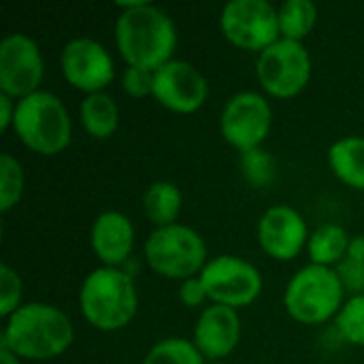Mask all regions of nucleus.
<instances>
[{
	"label": "nucleus",
	"mask_w": 364,
	"mask_h": 364,
	"mask_svg": "<svg viewBox=\"0 0 364 364\" xmlns=\"http://www.w3.org/2000/svg\"><path fill=\"white\" fill-rule=\"evenodd\" d=\"M124 11L115 21V43L128 66L156 73L171 62L177 47V30L166 11L147 2H117Z\"/></svg>",
	"instance_id": "obj_1"
},
{
	"label": "nucleus",
	"mask_w": 364,
	"mask_h": 364,
	"mask_svg": "<svg viewBox=\"0 0 364 364\" xmlns=\"http://www.w3.org/2000/svg\"><path fill=\"white\" fill-rule=\"evenodd\" d=\"M73 337V322L60 307L26 303L6 318L0 348L26 360H49L64 354Z\"/></svg>",
	"instance_id": "obj_2"
},
{
	"label": "nucleus",
	"mask_w": 364,
	"mask_h": 364,
	"mask_svg": "<svg viewBox=\"0 0 364 364\" xmlns=\"http://www.w3.org/2000/svg\"><path fill=\"white\" fill-rule=\"evenodd\" d=\"M79 307L83 318L98 331L111 333L124 328L139 309L132 275L117 267L94 269L79 290Z\"/></svg>",
	"instance_id": "obj_3"
},
{
	"label": "nucleus",
	"mask_w": 364,
	"mask_h": 364,
	"mask_svg": "<svg viewBox=\"0 0 364 364\" xmlns=\"http://www.w3.org/2000/svg\"><path fill=\"white\" fill-rule=\"evenodd\" d=\"M13 128L19 141L41 156L60 154L70 143L73 130L64 102L43 90L17 100Z\"/></svg>",
	"instance_id": "obj_4"
},
{
	"label": "nucleus",
	"mask_w": 364,
	"mask_h": 364,
	"mask_svg": "<svg viewBox=\"0 0 364 364\" xmlns=\"http://www.w3.org/2000/svg\"><path fill=\"white\" fill-rule=\"evenodd\" d=\"M343 284L331 267L309 264L292 275L284 292L286 311L303 324H322L343 307Z\"/></svg>",
	"instance_id": "obj_5"
},
{
	"label": "nucleus",
	"mask_w": 364,
	"mask_h": 364,
	"mask_svg": "<svg viewBox=\"0 0 364 364\" xmlns=\"http://www.w3.org/2000/svg\"><path fill=\"white\" fill-rule=\"evenodd\" d=\"M145 260L162 277L192 279L207 264L205 239L190 226L171 224L156 228L145 241Z\"/></svg>",
	"instance_id": "obj_6"
},
{
	"label": "nucleus",
	"mask_w": 364,
	"mask_h": 364,
	"mask_svg": "<svg viewBox=\"0 0 364 364\" xmlns=\"http://www.w3.org/2000/svg\"><path fill=\"white\" fill-rule=\"evenodd\" d=\"M256 77L260 85L277 98H290L305 90L311 77V58L303 43L279 38L256 62Z\"/></svg>",
	"instance_id": "obj_7"
},
{
	"label": "nucleus",
	"mask_w": 364,
	"mask_h": 364,
	"mask_svg": "<svg viewBox=\"0 0 364 364\" xmlns=\"http://www.w3.org/2000/svg\"><path fill=\"white\" fill-rule=\"evenodd\" d=\"M226 38L250 51H264L279 34V15L269 0H230L220 15Z\"/></svg>",
	"instance_id": "obj_8"
},
{
	"label": "nucleus",
	"mask_w": 364,
	"mask_h": 364,
	"mask_svg": "<svg viewBox=\"0 0 364 364\" xmlns=\"http://www.w3.org/2000/svg\"><path fill=\"white\" fill-rule=\"evenodd\" d=\"M198 277L213 303L232 309L254 303L262 292L260 271L252 262L230 254L209 260Z\"/></svg>",
	"instance_id": "obj_9"
},
{
	"label": "nucleus",
	"mask_w": 364,
	"mask_h": 364,
	"mask_svg": "<svg viewBox=\"0 0 364 364\" xmlns=\"http://www.w3.org/2000/svg\"><path fill=\"white\" fill-rule=\"evenodd\" d=\"M273 111L269 100L258 92H239L230 96L222 109V136L241 154L262 147L271 132Z\"/></svg>",
	"instance_id": "obj_10"
},
{
	"label": "nucleus",
	"mask_w": 364,
	"mask_h": 364,
	"mask_svg": "<svg viewBox=\"0 0 364 364\" xmlns=\"http://www.w3.org/2000/svg\"><path fill=\"white\" fill-rule=\"evenodd\" d=\"M43 55L34 38L21 32L0 41V92L11 98H26L38 92L43 79Z\"/></svg>",
	"instance_id": "obj_11"
},
{
	"label": "nucleus",
	"mask_w": 364,
	"mask_h": 364,
	"mask_svg": "<svg viewBox=\"0 0 364 364\" xmlns=\"http://www.w3.org/2000/svg\"><path fill=\"white\" fill-rule=\"evenodd\" d=\"M64 79L85 94L105 92L115 77L111 53L94 38L77 36L68 41L60 55Z\"/></svg>",
	"instance_id": "obj_12"
},
{
	"label": "nucleus",
	"mask_w": 364,
	"mask_h": 364,
	"mask_svg": "<svg viewBox=\"0 0 364 364\" xmlns=\"http://www.w3.org/2000/svg\"><path fill=\"white\" fill-rule=\"evenodd\" d=\"M209 96L205 75L186 60H171L154 73V98L175 113L198 111Z\"/></svg>",
	"instance_id": "obj_13"
},
{
	"label": "nucleus",
	"mask_w": 364,
	"mask_h": 364,
	"mask_svg": "<svg viewBox=\"0 0 364 364\" xmlns=\"http://www.w3.org/2000/svg\"><path fill=\"white\" fill-rule=\"evenodd\" d=\"M256 232L260 247L275 260L296 258L311 237L303 215L288 205H275L267 209L258 222Z\"/></svg>",
	"instance_id": "obj_14"
},
{
	"label": "nucleus",
	"mask_w": 364,
	"mask_h": 364,
	"mask_svg": "<svg viewBox=\"0 0 364 364\" xmlns=\"http://www.w3.org/2000/svg\"><path fill=\"white\" fill-rule=\"evenodd\" d=\"M241 339V320L237 309L226 305H209L203 309L194 326V346L209 360L226 358Z\"/></svg>",
	"instance_id": "obj_15"
},
{
	"label": "nucleus",
	"mask_w": 364,
	"mask_h": 364,
	"mask_svg": "<svg viewBox=\"0 0 364 364\" xmlns=\"http://www.w3.org/2000/svg\"><path fill=\"white\" fill-rule=\"evenodd\" d=\"M92 250L105 267H117L128 260L134 245V226L119 211H102L92 224Z\"/></svg>",
	"instance_id": "obj_16"
},
{
	"label": "nucleus",
	"mask_w": 364,
	"mask_h": 364,
	"mask_svg": "<svg viewBox=\"0 0 364 364\" xmlns=\"http://www.w3.org/2000/svg\"><path fill=\"white\" fill-rule=\"evenodd\" d=\"M328 164L337 179L364 190V136H343L328 149Z\"/></svg>",
	"instance_id": "obj_17"
},
{
	"label": "nucleus",
	"mask_w": 364,
	"mask_h": 364,
	"mask_svg": "<svg viewBox=\"0 0 364 364\" xmlns=\"http://www.w3.org/2000/svg\"><path fill=\"white\" fill-rule=\"evenodd\" d=\"M79 115H81V124H83L85 132L94 139H107L119 126L117 102L107 92L87 94L81 100Z\"/></svg>",
	"instance_id": "obj_18"
},
{
	"label": "nucleus",
	"mask_w": 364,
	"mask_h": 364,
	"mask_svg": "<svg viewBox=\"0 0 364 364\" xmlns=\"http://www.w3.org/2000/svg\"><path fill=\"white\" fill-rule=\"evenodd\" d=\"M143 209L156 228L177 224L181 211V190L173 181H156L143 194Z\"/></svg>",
	"instance_id": "obj_19"
},
{
	"label": "nucleus",
	"mask_w": 364,
	"mask_h": 364,
	"mask_svg": "<svg viewBox=\"0 0 364 364\" xmlns=\"http://www.w3.org/2000/svg\"><path fill=\"white\" fill-rule=\"evenodd\" d=\"M350 239L352 237H348L346 228H341L339 224H322V226H318L311 232L309 243H307L311 264H320V267L339 264L348 256Z\"/></svg>",
	"instance_id": "obj_20"
},
{
	"label": "nucleus",
	"mask_w": 364,
	"mask_h": 364,
	"mask_svg": "<svg viewBox=\"0 0 364 364\" xmlns=\"http://www.w3.org/2000/svg\"><path fill=\"white\" fill-rule=\"evenodd\" d=\"M279 34L282 38L303 43V38L314 30L318 19V9L311 0H286L277 9Z\"/></svg>",
	"instance_id": "obj_21"
},
{
	"label": "nucleus",
	"mask_w": 364,
	"mask_h": 364,
	"mask_svg": "<svg viewBox=\"0 0 364 364\" xmlns=\"http://www.w3.org/2000/svg\"><path fill=\"white\" fill-rule=\"evenodd\" d=\"M143 364H207L205 356L198 352L194 341L181 339V337H168L158 341L147 356L143 358Z\"/></svg>",
	"instance_id": "obj_22"
},
{
	"label": "nucleus",
	"mask_w": 364,
	"mask_h": 364,
	"mask_svg": "<svg viewBox=\"0 0 364 364\" xmlns=\"http://www.w3.org/2000/svg\"><path fill=\"white\" fill-rule=\"evenodd\" d=\"M23 192V168L11 154H0V211L13 209Z\"/></svg>",
	"instance_id": "obj_23"
},
{
	"label": "nucleus",
	"mask_w": 364,
	"mask_h": 364,
	"mask_svg": "<svg viewBox=\"0 0 364 364\" xmlns=\"http://www.w3.org/2000/svg\"><path fill=\"white\" fill-rule=\"evenodd\" d=\"M337 331L348 343L364 348V294L352 296L343 303L337 314Z\"/></svg>",
	"instance_id": "obj_24"
},
{
	"label": "nucleus",
	"mask_w": 364,
	"mask_h": 364,
	"mask_svg": "<svg viewBox=\"0 0 364 364\" xmlns=\"http://www.w3.org/2000/svg\"><path fill=\"white\" fill-rule=\"evenodd\" d=\"M241 171H243L245 179L252 186L267 188L275 179L277 164H275L273 156L267 149L256 147V149H250V151L241 154Z\"/></svg>",
	"instance_id": "obj_25"
},
{
	"label": "nucleus",
	"mask_w": 364,
	"mask_h": 364,
	"mask_svg": "<svg viewBox=\"0 0 364 364\" xmlns=\"http://www.w3.org/2000/svg\"><path fill=\"white\" fill-rule=\"evenodd\" d=\"M19 299H21L19 275L9 264H2L0 267V316L9 318L11 314H15L21 307Z\"/></svg>",
	"instance_id": "obj_26"
},
{
	"label": "nucleus",
	"mask_w": 364,
	"mask_h": 364,
	"mask_svg": "<svg viewBox=\"0 0 364 364\" xmlns=\"http://www.w3.org/2000/svg\"><path fill=\"white\" fill-rule=\"evenodd\" d=\"M122 85L134 98L149 96V94H154V73L145 70V68L128 66L122 75Z\"/></svg>",
	"instance_id": "obj_27"
},
{
	"label": "nucleus",
	"mask_w": 364,
	"mask_h": 364,
	"mask_svg": "<svg viewBox=\"0 0 364 364\" xmlns=\"http://www.w3.org/2000/svg\"><path fill=\"white\" fill-rule=\"evenodd\" d=\"M337 275H339L343 288L354 292V296L364 294V260L346 256L337 267Z\"/></svg>",
	"instance_id": "obj_28"
},
{
	"label": "nucleus",
	"mask_w": 364,
	"mask_h": 364,
	"mask_svg": "<svg viewBox=\"0 0 364 364\" xmlns=\"http://www.w3.org/2000/svg\"><path fill=\"white\" fill-rule=\"evenodd\" d=\"M207 292H205V286L200 282V277H192V279H186L179 288V301L186 305V307H200L205 303Z\"/></svg>",
	"instance_id": "obj_29"
},
{
	"label": "nucleus",
	"mask_w": 364,
	"mask_h": 364,
	"mask_svg": "<svg viewBox=\"0 0 364 364\" xmlns=\"http://www.w3.org/2000/svg\"><path fill=\"white\" fill-rule=\"evenodd\" d=\"M13 100L15 98L0 92V130H9V126H13L15 109H17V102H13Z\"/></svg>",
	"instance_id": "obj_30"
},
{
	"label": "nucleus",
	"mask_w": 364,
	"mask_h": 364,
	"mask_svg": "<svg viewBox=\"0 0 364 364\" xmlns=\"http://www.w3.org/2000/svg\"><path fill=\"white\" fill-rule=\"evenodd\" d=\"M348 256L356 258V260H364V237H352L350 239V247H348Z\"/></svg>",
	"instance_id": "obj_31"
},
{
	"label": "nucleus",
	"mask_w": 364,
	"mask_h": 364,
	"mask_svg": "<svg viewBox=\"0 0 364 364\" xmlns=\"http://www.w3.org/2000/svg\"><path fill=\"white\" fill-rule=\"evenodd\" d=\"M0 364H21L19 356H15L13 352H9L6 348H0Z\"/></svg>",
	"instance_id": "obj_32"
},
{
	"label": "nucleus",
	"mask_w": 364,
	"mask_h": 364,
	"mask_svg": "<svg viewBox=\"0 0 364 364\" xmlns=\"http://www.w3.org/2000/svg\"><path fill=\"white\" fill-rule=\"evenodd\" d=\"M207 364H224V363H222V360H209Z\"/></svg>",
	"instance_id": "obj_33"
}]
</instances>
